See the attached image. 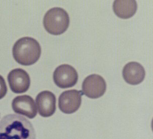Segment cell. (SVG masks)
<instances>
[{
  "mask_svg": "<svg viewBox=\"0 0 153 139\" xmlns=\"http://www.w3.org/2000/svg\"><path fill=\"white\" fill-rule=\"evenodd\" d=\"M0 139H36L31 122L17 114H8L0 120Z\"/></svg>",
  "mask_w": 153,
  "mask_h": 139,
  "instance_id": "obj_1",
  "label": "cell"
},
{
  "mask_svg": "<svg viewBox=\"0 0 153 139\" xmlns=\"http://www.w3.org/2000/svg\"><path fill=\"white\" fill-rule=\"evenodd\" d=\"M13 57L17 62L24 66L31 65L38 61L41 55L40 44L34 38H20L13 46Z\"/></svg>",
  "mask_w": 153,
  "mask_h": 139,
  "instance_id": "obj_2",
  "label": "cell"
},
{
  "mask_svg": "<svg viewBox=\"0 0 153 139\" xmlns=\"http://www.w3.org/2000/svg\"><path fill=\"white\" fill-rule=\"evenodd\" d=\"M43 26L48 33L59 35L67 31L70 24L69 14L64 9L54 7L49 10L43 18Z\"/></svg>",
  "mask_w": 153,
  "mask_h": 139,
  "instance_id": "obj_3",
  "label": "cell"
},
{
  "mask_svg": "<svg viewBox=\"0 0 153 139\" xmlns=\"http://www.w3.org/2000/svg\"><path fill=\"white\" fill-rule=\"evenodd\" d=\"M53 78L57 86L62 89L74 86L78 80V74L73 66L69 64H62L55 69Z\"/></svg>",
  "mask_w": 153,
  "mask_h": 139,
  "instance_id": "obj_4",
  "label": "cell"
},
{
  "mask_svg": "<svg viewBox=\"0 0 153 139\" xmlns=\"http://www.w3.org/2000/svg\"><path fill=\"white\" fill-rule=\"evenodd\" d=\"M107 85L100 75L93 74L85 78L82 83V93L91 99H97L103 95Z\"/></svg>",
  "mask_w": 153,
  "mask_h": 139,
  "instance_id": "obj_5",
  "label": "cell"
},
{
  "mask_svg": "<svg viewBox=\"0 0 153 139\" xmlns=\"http://www.w3.org/2000/svg\"><path fill=\"white\" fill-rule=\"evenodd\" d=\"M83 93L81 91L71 90L62 92L59 98V107L65 114H72L80 108Z\"/></svg>",
  "mask_w": 153,
  "mask_h": 139,
  "instance_id": "obj_6",
  "label": "cell"
},
{
  "mask_svg": "<svg viewBox=\"0 0 153 139\" xmlns=\"http://www.w3.org/2000/svg\"><path fill=\"white\" fill-rule=\"evenodd\" d=\"M10 88L16 94L25 93L30 85V78L26 71L21 68L13 69L8 75Z\"/></svg>",
  "mask_w": 153,
  "mask_h": 139,
  "instance_id": "obj_7",
  "label": "cell"
},
{
  "mask_svg": "<svg viewBox=\"0 0 153 139\" xmlns=\"http://www.w3.org/2000/svg\"><path fill=\"white\" fill-rule=\"evenodd\" d=\"M12 107L16 113L23 115L29 118H33L37 115L36 106L32 98L28 95L19 96L15 98Z\"/></svg>",
  "mask_w": 153,
  "mask_h": 139,
  "instance_id": "obj_8",
  "label": "cell"
},
{
  "mask_svg": "<svg viewBox=\"0 0 153 139\" xmlns=\"http://www.w3.org/2000/svg\"><path fill=\"white\" fill-rule=\"evenodd\" d=\"M38 112L42 116H51L56 110V97L53 93L45 91L39 93L36 98Z\"/></svg>",
  "mask_w": 153,
  "mask_h": 139,
  "instance_id": "obj_9",
  "label": "cell"
},
{
  "mask_svg": "<svg viewBox=\"0 0 153 139\" xmlns=\"http://www.w3.org/2000/svg\"><path fill=\"white\" fill-rule=\"evenodd\" d=\"M145 70L143 66L137 62L128 63L123 68V77L130 85H137L141 83L145 78Z\"/></svg>",
  "mask_w": 153,
  "mask_h": 139,
  "instance_id": "obj_10",
  "label": "cell"
},
{
  "mask_svg": "<svg viewBox=\"0 0 153 139\" xmlns=\"http://www.w3.org/2000/svg\"><path fill=\"white\" fill-rule=\"evenodd\" d=\"M113 9L118 17L128 19L136 13L137 3L134 0H116L113 3Z\"/></svg>",
  "mask_w": 153,
  "mask_h": 139,
  "instance_id": "obj_11",
  "label": "cell"
},
{
  "mask_svg": "<svg viewBox=\"0 0 153 139\" xmlns=\"http://www.w3.org/2000/svg\"><path fill=\"white\" fill-rule=\"evenodd\" d=\"M7 93V87L5 80L0 75V99L5 97Z\"/></svg>",
  "mask_w": 153,
  "mask_h": 139,
  "instance_id": "obj_12",
  "label": "cell"
}]
</instances>
